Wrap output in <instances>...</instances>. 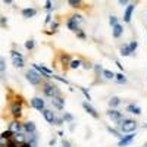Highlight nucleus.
<instances>
[{
    "mask_svg": "<svg viewBox=\"0 0 147 147\" xmlns=\"http://www.w3.org/2000/svg\"><path fill=\"white\" fill-rule=\"evenodd\" d=\"M118 124L121 127V131L122 132H132V131H136L138 124L136 121H132V119H125V118H122L121 121H118Z\"/></svg>",
    "mask_w": 147,
    "mask_h": 147,
    "instance_id": "1",
    "label": "nucleus"
},
{
    "mask_svg": "<svg viewBox=\"0 0 147 147\" xmlns=\"http://www.w3.org/2000/svg\"><path fill=\"white\" fill-rule=\"evenodd\" d=\"M82 22V18L80 16V15H74V16H71L69 19H68V22H66V25H68V28L71 30V31H78L80 28H78V25Z\"/></svg>",
    "mask_w": 147,
    "mask_h": 147,
    "instance_id": "2",
    "label": "nucleus"
},
{
    "mask_svg": "<svg viewBox=\"0 0 147 147\" xmlns=\"http://www.w3.org/2000/svg\"><path fill=\"white\" fill-rule=\"evenodd\" d=\"M27 80L32 84V85H38L41 82V74L37 72V69H31L27 72Z\"/></svg>",
    "mask_w": 147,
    "mask_h": 147,
    "instance_id": "3",
    "label": "nucleus"
},
{
    "mask_svg": "<svg viewBox=\"0 0 147 147\" xmlns=\"http://www.w3.org/2000/svg\"><path fill=\"white\" fill-rule=\"evenodd\" d=\"M43 91H44V94H46L47 97H50V99L59 96V90H57L56 85H53V84H46L44 88H43Z\"/></svg>",
    "mask_w": 147,
    "mask_h": 147,
    "instance_id": "4",
    "label": "nucleus"
},
{
    "mask_svg": "<svg viewBox=\"0 0 147 147\" xmlns=\"http://www.w3.org/2000/svg\"><path fill=\"white\" fill-rule=\"evenodd\" d=\"M10 55H12V62H13V65L16 68H22L24 66V57H22V55L19 52H15V50H12Z\"/></svg>",
    "mask_w": 147,
    "mask_h": 147,
    "instance_id": "5",
    "label": "nucleus"
},
{
    "mask_svg": "<svg viewBox=\"0 0 147 147\" xmlns=\"http://www.w3.org/2000/svg\"><path fill=\"white\" fill-rule=\"evenodd\" d=\"M134 137H136V134H132V132H129L128 136H122L121 140H119V143H118V146H119V147H125V146H128V144L134 140Z\"/></svg>",
    "mask_w": 147,
    "mask_h": 147,
    "instance_id": "6",
    "label": "nucleus"
},
{
    "mask_svg": "<svg viewBox=\"0 0 147 147\" xmlns=\"http://www.w3.org/2000/svg\"><path fill=\"white\" fill-rule=\"evenodd\" d=\"M43 116H44V119L49 122V124H55V121H56V116H55V113H53V110H50V109H43Z\"/></svg>",
    "mask_w": 147,
    "mask_h": 147,
    "instance_id": "7",
    "label": "nucleus"
},
{
    "mask_svg": "<svg viewBox=\"0 0 147 147\" xmlns=\"http://www.w3.org/2000/svg\"><path fill=\"white\" fill-rule=\"evenodd\" d=\"M32 68L34 69H37L40 74H41V77H44V78H52V71L50 69H47V68H44V66H40V65H32Z\"/></svg>",
    "mask_w": 147,
    "mask_h": 147,
    "instance_id": "8",
    "label": "nucleus"
},
{
    "mask_svg": "<svg viewBox=\"0 0 147 147\" xmlns=\"http://www.w3.org/2000/svg\"><path fill=\"white\" fill-rule=\"evenodd\" d=\"M31 106L37 110H40V112H43V109H44V100L40 99V97H34V99L31 100Z\"/></svg>",
    "mask_w": 147,
    "mask_h": 147,
    "instance_id": "9",
    "label": "nucleus"
},
{
    "mask_svg": "<svg viewBox=\"0 0 147 147\" xmlns=\"http://www.w3.org/2000/svg\"><path fill=\"white\" fill-rule=\"evenodd\" d=\"M82 107L85 109V112H87L88 115H91L93 118H96V119L99 118V113L96 112V109H94V107H93V106H91L88 102H84V103H82Z\"/></svg>",
    "mask_w": 147,
    "mask_h": 147,
    "instance_id": "10",
    "label": "nucleus"
},
{
    "mask_svg": "<svg viewBox=\"0 0 147 147\" xmlns=\"http://www.w3.org/2000/svg\"><path fill=\"white\" fill-rule=\"evenodd\" d=\"M134 9H136V5H128L127 6V9H125V13H124V21L128 24V22H131V16H132V12H134Z\"/></svg>",
    "mask_w": 147,
    "mask_h": 147,
    "instance_id": "11",
    "label": "nucleus"
},
{
    "mask_svg": "<svg viewBox=\"0 0 147 147\" xmlns=\"http://www.w3.org/2000/svg\"><path fill=\"white\" fill-rule=\"evenodd\" d=\"M110 119H113V121H121L122 119V113L121 112H118V110H115V109H110V110H107V113H106Z\"/></svg>",
    "mask_w": 147,
    "mask_h": 147,
    "instance_id": "12",
    "label": "nucleus"
},
{
    "mask_svg": "<svg viewBox=\"0 0 147 147\" xmlns=\"http://www.w3.org/2000/svg\"><path fill=\"white\" fill-rule=\"evenodd\" d=\"M10 112H12V115H13L15 118H19V116L22 115V107H21V105L13 103V105H12V107H10Z\"/></svg>",
    "mask_w": 147,
    "mask_h": 147,
    "instance_id": "13",
    "label": "nucleus"
},
{
    "mask_svg": "<svg viewBox=\"0 0 147 147\" xmlns=\"http://www.w3.org/2000/svg\"><path fill=\"white\" fill-rule=\"evenodd\" d=\"M9 129L12 132H18V131L24 129V125L21 124L19 121H13V122H10V124H9Z\"/></svg>",
    "mask_w": 147,
    "mask_h": 147,
    "instance_id": "14",
    "label": "nucleus"
},
{
    "mask_svg": "<svg viewBox=\"0 0 147 147\" xmlns=\"http://www.w3.org/2000/svg\"><path fill=\"white\" fill-rule=\"evenodd\" d=\"M37 15V9L34 7H27V9H22V16L24 18H32Z\"/></svg>",
    "mask_w": 147,
    "mask_h": 147,
    "instance_id": "15",
    "label": "nucleus"
},
{
    "mask_svg": "<svg viewBox=\"0 0 147 147\" xmlns=\"http://www.w3.org/2000/svg\"><path fill=\"white\" fill-rule=\"evenodd\" d=\"M52 103H53V106L55 107H57V109H60V110H62L63 109V105H65V100L62 99V97H53V99H52Z\"/></svg>",
    "mask_w": 147,
    "mask_h": 147,
    "instance_id": "16",
    "label": "nucleus"
},
{
    "mask_svg": "<svg viewBox=\"0 0 147 147\" xmlns=\"http://www.w3.org/2000/svg\"><path fill=\"white\" fill-rule=\"evenodd\" d=\"M24 129H25V132H28V134H32V132H35V124L34 122H25L24 124Z\"/></svg>",
    "mask_w": 147,
    "mask_h": 147,
    "instance_id": "17",
    "label": "nucleus"
},
{
    "mask_svg": "<svg viewBox=\"0 0 147 147\" xmlns=\"http://www.w3.org/2000/svg\"><path fill=\"white\" fill-rule=\"evenodd\" d=\"M122 32H124V27L119 25V24L113 25V37H115V38H119V37L122 35Z\"/></svg>",
    "mask_w": 147,
    "mask_h": 147,
    "instance_id": "18",
    "label": "nucleus"
},
{
    "mask_svg": "<svg viewBox=\"0 0 147 147\" xmlns=\"http://www.w3.org/2000/svg\"><path fill=\"white\" fill-rule=\"evenodd\" d=\"M25 134H22L21 131H18V132H13V137H12V138H13L15 141H18V143H24V141H25Z\"/></svg>",
    "mask_w": 147,
    "mask_h": 147,
    "instance_id": "19",
    "label": "nucleus"
},
{
    "mask_svg": "<svg viewBox=\"0 0 147 147\" xmlns=\"http://www.w3.org/2000/svg\"><path fill=\"white\" fill-rule=\"evenodd\" d=\"M127 112L134 113V115H140V113H141V109H140L138 106H136V105H129V106L127 107Z\"/></svg>",
    "mask_w": 147,
    "mask_h": 147,
    "instance_id": "20",
    "label": "nucleus"
},
{
    "mask_svg": "<svg viewBox=\"0 0 147 147\" xmlns=\"http://www.w3.org/2000/svg\"><path fill=\"white\" fill-rule=\"evenodd\" d=\"M131 53H134V52L131 50L129 46H124V47L121 49V55H122V56H129Z\"/></svg>",
    "mask_w": 147,
    "mask_h": 147,
    "instance_id": "21",
    "label": "nucleus"
},
{
    "mask_svg": "<svg viewBox=\"0 0 147 147\" xmlns=\"http://www.w3.org/2000/svg\"><path fill=\"white\" fill-rule=\"evenodd\" d=\"M68 5H69L71 7H81L82 0H68Z\"/></svg>",
    "mask_w": 147,
    "mask_h": 147,
    "instance_id": "22",
    "label": "nucleus"
},
{
    "mask_svg": "<svg viewBox=\"0 0 147 147\" xmlns=\"http://www.w3.org/2000/svg\"><path fill=\"white\" fill-rule=\"evenodd\" d=\"M119 103H121L119 97H112V99L109 100V106H110V107H115V106H118Z\"/></svg>",
    "mask_w": 147,
    "mask_h": 147,
    "instance_id": "23",
    "label": "nucleus"
},
{
    "mask_svg": "<svg viewBox=\"0 0 147 147\" xmlns=\"http://www.w3.org/2000/svg\"><path fill=\"white\" fill-rule=\"evenodd\" d=\"M69 66H71V69H77V68H80L81 66V60H71V63H69Z\"/></svg>",
    "mask_w": 147,
    "mask_h": 147,
    "instance_id": "24",
    "label": "nucleus"
},
{
    "mask_svg": "<svg viewBox=\"0 0 147 147\" xmlns=\"http://www.w3.org/2000/svg\"><path fill=\"white\" fill-rule=\"evenodd\" d=\"M6 147H19V146H18V141H15L13 138H10V140L6 141Z\"/></svg>",
    "mask_w": 147,
    "mask_h": 147,
    "instance_id": "25",
    "label": "nucleus"
},
{
    "mask_svg": "<svg viewBox=\"0 0 147 147\" xmlns=\"http://www.w3.org/2000/svg\"><path fill=\"white\" fill-rule=\"evenodd\" d=\"M103 75H105V78H107V80H112V78H115L113 72H110V71H107V69H105V71H103Z\"/></svg>",
    "mask_w": 147,
    "mask_h": 147,
    "instance_id": "26",
    "label": "nucleus"
},
{
    "mask_svg": "<svg viewBox=\"0 0 147 147\" xmlns=\"http://www.w3.org/2000/svg\"><path fill=\"white\" fill-rule=\"evenodd\" d=\"M115 78H116V81H118V82H121V84L127 81V78L124 77V74H118V75H115Z\"/></svg>",
    "mask_w": 147,
    "mask_h": 147,
    "instance_id": "27",
    "label": "nucleus"
},
{
    "mask_svg": "<svg viewBox=\"0 0 147 147\" xmlns=\"http://www.w3.org/2000/svg\"><path fill=\"white\" fill-rule=\"evenodd\" d=\"M5 69H6V62L3 57H0V72H3Z\"/></svg>",
    "mask_w": 147,
    "mask_h": 147,
    "instance_id": "28",
    "label": "nucleus"
},
{
    "mask_svg": "<svg viewBox=\"0 0 147 147\" xmlns=\"http://www.w3.org/2000/svg\"><path fill=\"white\" fill-rule=\"evenodd\" d=\"M25 47L28 49V50H32V49H34V40H28L25 43Z\"/></svg>",
    "mask_w": 147,
    "mask_h": 147,
    "instance_id": "29",
    "label": "nucleus"
},
{
    "mask_svg": "<svg viewBox=\"0 0 147 147\" xmlns=\"http://www.w3.org/2000/svg\"><path fill=\"white\" fill-rule=\"evenodd\" d=\"M109 22H110V25L113 27V25H116V24H118V18L116 16H110L109 18Z\"/></svg>",
    "mask_w": 147,
    "mask_h": 147,
    "instance_id": "30",
    "label": "nucleus"
},
{
    "mask_svg": "<svg viewBox=\"0 0 147 147\" xmlns=\"http://www.w3.org/2000/svg\"><path fill=\"white\" fill-rule=\"evenodd\" d=\"M63 119H65L66 122H72V121H74V116H72L71 113H65V115H63Z\"/></svg>",
    "mask_w": 147,
    "mask_h": 147,
    "instance_id": "31",
    "label": "nucleus"
},
{
    "mask_svg": "<svg viewBox=\"0 0 147 147\" xmlns=\"http://www.w3.org/2000/svg\"><path fill=\"white\" fill-rule=\"evenodd\" d=\"M7 25V19L5 16H0V27H6Z\"/></svg>",
    "mask_w": 147,
    "mask_h": 147,
    "instance_id": "32",
    "label": "nucleus"
},
{
    "mask_svg": "<svg viewBox=\"0 0 147 147\" xmlns=\"http://www.w3.org/2000/svg\"><path fill=\"white\" fill-rule=\"evenodd\" d=\"M65 122V119L63 118H56V121H55V125H62Z\"/></svg>",
    "mask_w": 147,
    "mask_h": 147,
    "instance_id": "33",
    "label": "nucleus"
},
{
    "mask_svg": "<svg viewBox=\"0 0 147 147\" xmlns=\"http://www.w3.org/2000/svg\"><path fill=\"white\" fill-rule=\"evenodd\" d=\"M129 47H131V50L134 52V50H136V49L138 47V43H137V41H132V43L129 44Z\"/></svg>",
    "mask_w": 147,
    "mask_h": 147,
    "instance_id": "34",
    "label": "nucleus"
},
{
    "mask_svg": "<svg viewBox=\"0 0 147 147\" xmlns=\"http://www.w3.org/2000/svg\"><path fill=\"white\" fill-rule=\"evenodd\" d=\"M46 9H47V10H52V9H53V6H52V2H50V0H47V2H46Z\"/></svg>",
    "mask_w": 147,
    "mask_h": 147,
    "instance_id": "35",
    "label": "nucleus"
},
{
    "mask_svg": "<svg viewBox=\"0 0 147 147\" xmlns=\"http://www.w3.org/2000/svg\"><path fill=\"white\" fill-rule=\"evenodd\" d=\"M81 91L84 93V96H85V97H87V100H91V97H90V94H88V91H87V90H85V88H81Z\"/></svg>",
    "mask_w": 147,
    "mask_h": 147,
    "instance_id": "36",
    "label": "nucleus"
},
{
    "mask_svg": "<svg viewBox=\"0 0 147 147\" xmlns=\"http://www.w3.org/2000/svg\"><path fill=\"white\" fill-rule=\"evenodd\" d=\"M0 147H6V141H5V138L0 136Z\"/></svg>",
    "mask_w": 147,
    "mask_h": 147,
    "instance_id": "37",
    "label": "nucleus"
},
{
    "mask_svg": "<svg viewBox=\"0 0 147 147\" xmlns=\"http://www.w3.org/2000/svg\"><path fill=\"white\" fill-rule=\"evenodd\" d=\"M118 2H119V5H121V6H127L129 0H118Z\"/></svg>",
    "mask_w": 147,
    "mask_h": 147,
    "instance_id": "38",
    "label": "nucleus"
},
{
    "mask_svg": "<svg viewBox=\"0 0 147 147\" xmlns=\"http://www.w3.org/2000/svg\"><path fill=\"white\" fill-rule=\"evenodd\" d=\"M19 147H32L30 143H27V141H24V143H21V146Z\"/></svg>",
    "mask_w": 147,
    "mask_h": 147,
    "instance_id": "39",
    "label": "nucleus"
},
{
    "mask_svg": "<svg viewBox=\"0 0 147 147\" xmlns=\"http://www.w3.org/2000/svg\"><path fill=\"white\" fill-rule=\"evenodd\" d=\"M77 34H78V37H80V38H85V35H84V32H81L80 30L77 31Z\"/></svg>",
    "mask_w": 147,
    "mask_h": 147,
    "instance_id": "40",
    "label": "nucleus"
},
{
    "mask_svg": "<svg viewBox=\"0 0 147 147\" xmlns=\"http://www.w3.org/2000/svg\"><path fill=\"white\" fill-rule=\"evenodd\" d=\"M50 21H52V15L49 13V15L46 16V24H49V22H50Z\"/></svg>",
    "mask_w": 147,
    "mask_h": 147,
    "instance_id": "41",
    "label": "nucleus"
},
{
    "mask_svg": "<svg viewBox=\"0 0 147 147\" xmlns=\"http://www.w3.org/2000/svg\"><path fill=\"white\" fill-rule=\"evenodd\" d=\"M62 147H71V143L69 141H63L62 143Z\"/></svg>",
    "mask_w": 147,
    "mask_h": 147,
    "instance_id": "42",
    "label": "nucleus"
},
{
    "mask_svg": "<svg viewBox=\"0 0 147 147\" xmlns=\"http://www.w3.org/2000/svg\"><path fill=\"white\" fill-rule=\"evenodd\" d=\"M57 27H59V24H57V22H55V24H52V30H56Z\"/></svg>",
    "mask_w": 147,
    "mask_h": 147,
    "instance_id": "43",
    "label": "nucleus"
},
{
    "mask_svg": "<svg viewBox=\"0 0 147 147\" xmlns=\"http://www.w3.org/2000/svg\"><path fill=\"white\" fill-rule=\"evenodd\" d=\"M55 144H56V140H55V138L49 141V146H55Z\"/></svg>",
    "mask_w": 147,
    "mask_h": 147,
    "instance_id": "44",
    "label": "nucleus"
},
{
    "mask_svg": "<svg viewBox=\"0 0 147 147\" xmlns=\"http://www.w3.org/2000/svg\"><path fill=\"white\" fill-rule=\"evenodd\" d=\"M84 68H85V69H90V68H91V65H88V63H85V65H84Z\"/></svg>",
    "mask_w": 147,
    "mask_h": 147,
    "instance_id": "45",
    "label": "nucleus"
},
{
    "mask_svg": "<svg viewBox=\"0 0 147 147\" xmlns=\"http://www.w3.org/2000/svg\"><path fill=\"white\" fill-rule=\"evenodd\" d=\"M3 2H5V3H7V5H10L12 2H13V0H3Z\"/></svg>",
    "mask_w": 147,
    "mask_h": 147,
    "instance_id": "46",
    "label": "nucleus"
}]
</instances>
